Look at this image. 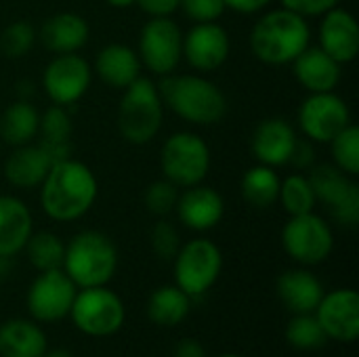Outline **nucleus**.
I'll return each instance as SVG.
<instances>
[{"mask_svg":"<svg viewBox=\"0 0 359 357\" xmlns=\"http://www.w3.org/2000/svg\"><path fill=\"white\" fill-rule=\"evenodd\" d=\"M252 55L265 65H288L309 44V21L284 6L261 15L248 36Z\"/></svg>","mask_w":359,"mask_h":357,"instance_id":"3","label":"nucleus"},{"mask_svg":"<svg viewBox=\"0 0 359 357\" xmlns=\"http://www.w3.org/2000/svg\"><path fill=\"white\" fill-rule=\"evenodd\" d=\"M286 343L297 351H318L328 343V337L316 314H294L284 330Z\"/></svg>","mask_w":359,"mask_h":357,"instance_id":"32","label":"nucleus"},{"mask_svg":"<svg viewBox=\"0 0 359 357\" xmlns=\"http://www.w3.org/2000/svg\"><path fill=\"white\" fill-rule=\"evenodd\" d=\"M78 286L63 269L38 271L27 288L25 305L34 322L53 324L69 318Z\"/></svg>","mask_w":359,"mask_h":357,"instance_id":"12","label":"nucleus"},{"mask_svg":"<svg viewBox=\"0 0 359 357\" xmlns=\"http://www.w3.org/2000/svg\"><path fill=\"white\" fill-rule=\"evenodd\" d=\"M231 53V40L217 21L194 23L183 34V59L200 74L217 72L225 65Z\"/></svg>","mask_w":359,"mask_h":357,"instance_id":"15","label":"nucleus"},{"mask_svg":"<svg viewBox=\"0 0 359 357\" xmlns=\"http://www.w3.org/2000/svg\"><path fill=\"white\" fill-rule=\"evenodd\" d=\"M38 128L40 114L27 99L13 101L0 116V139L11 147L32 143L38 137Z\"/></svg>","mask_w":359,"mask_h":357,"instance_id":"28","label":"nucleus"},{"mask_svg":"<svg viewBox=\"0 0 359 357\" xmlns=\"http://www.w3.org/2000/svg\"><path fill=\"white\" fill-rule=\"evenodd\" d=\"M156 86L162 103L189 124L212 126L227 114L225 93L200 74H168Z\"/></svg>","mask_w":359,"mask_h":357,"instance_id":"2","label":"nucleus"},{"mask_svg":"<svg viewBox=\"0 0 359 357\" xmlns=\"http://www.w3.org/2000/svg\"><path fill=\"white\" fill-rule=\"evenodd\" d=\"M42 357H74V353L63 347H57V349H46Z\"/></svg>","mask_w":359,"mask_h":357,"instance_id":"43","label":"nucleus"},{"mask_svg":"<svg viewBox=\"0 0 359 357\" xmlns=\"http://www.w3.org/2000/svg\"><path fill=\"white\" fill-rule=\"evenodd\" d=\"M61 269L78 288L107 286L118 269V248L103 231L84 229L65 244Z\"/></svg>","mask_w":359,"mask_h":357,"instance_id":"4","label":"nucleus"},{"mask_svg":"<svg viewBox=\"0 0 359 357\" xmlns=\"http://www.w3.org/2000/svg\"><path fill=\"white\" fill-rule=\"evenodd\" d=\"M307 177L313 185L316 202L322 204L339 225L358 227L359 185L355 177H349L334 164H318Z\"/></svg>","mask_w":359,"mask_h":357,"instance_id":"10","label":"nucleus"},{"mask_svg":"<svg viewBox=\"0 0 359 357\" xmlns=\"http://www.w3.org/2000/svg\"><path fill=\"white\" fill-rule=\"evenodd\" d=\"M69 318L82 335L107 339L122 330L126 322V307L120 295L107 286L78 288Z\"/></svg>","mask_w":359,"mask_h":357,"instance_id":"6","label":"nucleus"},{"mask_svg":"<svg viewBox=\"0 0 359 357\" xmlns=\"http://www.w3.org/2000/svg\"><path fill=\"white\" fill-rule=\"evenodd\" d=\"M276 292L282 305L294 316V314H313L326 290L313 271H309L307 267H297V269H286L278 278Z\"/></svg>","mask_w":359,"mask_h":357,"instance_id":"21","label":"nucleus"},{"mask_svg":"<svg viewBox=\"0 0 359 357\" xmlns=\"http://www.w3.org/2000/svg\"><path fill=\"white\" fill-rule=\"evenodd\" d=\"M46 349L48 339L38 322L13 318L0 324V357H42Z\"/></svg>","mask_w":359,"mask_h":357,"instance_id":"26","label":"nucleus"},{"mask_svg":"<svg viewBox=\"0 0 359 357\" xmlns=\"http://www.w3.org/2000/svg\"><path fill=\"white\" fill-rule=\"evenodd\" d=\"M160 168L164 179L177 187L204 183L210 170V147L196 133H172L160 149Z\"/></svg>","mask_w":359,"mask_h":357,"instance_id":"7","label":"nucleus"},{"mask_svg":"<svg viewBox=\"0 0 359 357\" xmlns=\"http://www.w3.org/2000/svg\"><path fill=\"white\" fill-rule=\"evenodd\" d=\"M36 29L29 21H13L0 32V53L8 59L25 57L36 44Z\"/></svg>","mask_w":359,"mask_h":357,"instance_id":"34","label":"nucleus"},{"mask_svg":"<svg viewBox=\"0 0 359 357\" xmlns=\"http://www.w3.org/2000/svg\"><path fill=\"white\" fill-rule=\"evenodd\" d=\"M23 250L36 271H50L63 267L65 242L53 231H32Z\"/></svg>","mask_w":359,"mask_h":357,"instance_id":"30","label":"nucleus"},{"mask_svg":"<svg viewBox=\"0 0 359 357\" xmlns=\"http://www.w3.org/2000/svg\"><path fill=\"white\" fill-rule=\"evenodd\" d=\"M282 248L301 267L320 265L334 250L332 227L316 213L290 217L282 227Z\"/></svg>","mask_w":359,"mask_h":357,"instance_id":"9","label":"nucleus"},{"mask_svg":"<svg viewBox=\"0 0 359 357\" xmlns=\"http://www.w3.org/2000/svg\"><path fill=\"white\" fill-rule=\"evenodd\" d=\"M278 202L288 213V217L313 213L318 202H316V194H313V185L309 177L303 173H292L286 179H282Z\"/></svg>","mask_w":359,"mask_h":357,"instance_id":"31","label":"nucleus"},{"mask_svg":"<svg viewBox=\"0 0 359 357\" xmlns=\"http://www.w3.org/2000/svg\"><path fill=\"white\" fill-rule=\"evenodd\" d=\"M179 200V187L170 183L168 179H158L151 181L143 194V204L145 208L156 215V217H166L175 210Z\"/></svg>","mask_w":359,"mask_h":357,"instance_id":"35","label":"nucleus"},{"mask_svg":"<svg viewBox=\"0 0 359 357\" xmlns=\"http://www.w3.org/2000/svg\"><path fill=\"white\" fill-rule=\"evenodd\" d=\"M175 210H177L179 221L187 229L202 234V231L215 229L223 221L225 200L215 187L198 183V185L185 187V191L179 194Z\"/></svg>","mask_w":359,"mask_h":357,"instance_id":"18","label":"nucleus"},{"mask_svg":"<svg viewBox=\"0 0 359 357\" xmlns=\"http://www.w3.org/2000/svg\"><path fill=\"white\" fill-rule=\"evenodd\" d=\"M137 55L154 76L175 74L183 59V32L172 17H149L139 32Z\"/></svg>","mask_w":359,"mask_h":357,"instance_id":"11","label":"nucleus"},{"mask_svg":"<svg viewBox=\"0 0 359 357\" xmlns=\"http://www.w3.org/2000/svg\"><path fill=\"white\" fill-rule=\"evenodd\" d=\"M351 124V109L343 97L332 93H309L299 107V126L311 143H330Z\"/></svg>","mask_w":359,"mask_h":357,"instance_id":"13","label":"nucleus"},{"mask_svg":"<svg viewBox=\"0 0 359 357\" xmlns=\"http://www.w3.org/2000/svg\"><path fill=\"white\" fill-rule=\"evenodd\" d=\"M332 164L349 177L359 175V128L351 122L330 141Z\"/></svg>","mask_w":359,"mask_h":357,"instance_id":"33","label":"nucleus"},{"mask_svg":"<svg viewBox=\"0 0 359 357\" xmlns=\"http://www.w3.org/2000/svg\"><path fill=\"white\" fill-rule=\"evenodd\" d=\"M280 175L276 168L265 164L250 166L240 179V194L244 202L257 210H267L278 202L280 196Z\"/></svg>","mask_w":359,"mask_h":357,"instance_id":"29","label":"nucleus"},{"mask_svg":"<svg viewBox=\"0 0 359 357\" xmlns=\"http://www.w3.org/2000/svg\"><path fill=\"white\" fill-rule=\"evenodd\" d=\"M149 244H151V250L158 259L162 261H172L175 255L179 252L181 248V238H179V231L177 227L166 221V219H160L156 221V225L151 227V234H149Z\"/></svg>","mask_w":359,"mask_h":357,"instance_id":"36","label":"nucleus"},{"mask_svg":"<svg viewBox=\"0 0 359 357\" xmlns=\"http://www.w3.org/2000/svg\"><path fill=\"white\" fill-rule=\"evenodd\" d=\"M292 74L307 93H332L341 82L343 65L320 46L309 44L292 61Z\"/></svg>","mask_w":359,"mask_h":357,"instance_id":"20","label":"nucleus"},{"mask_svg":"<svg viewBox=\"0 0 359 357\" xmlns=\"http://www.w3.org/2000/svg\"><path fill=\"white\" fill-rule=\"evenodd\" d=\"M328 341L355 343L359 339V295L353 288H337L324 292L313 311Z\"/></svg>","mask_w":359,"mask_h":357,"instance_id":"16","label":"nucleus"},{"mask_svg":"<svg viewBox=\"0 0 359 357\" xmlns=\"http://www.w3.org/2000/svg\"><path fill=\"white\" fill-rule=\"evenodd\" d=\"M297 130L284 118H265L250 137V151L257 164L271 168L286 166L297 145Z\"/></svg>","mask_w":359,"mask_h":357,"instance_id":"19","label":"nucleus"},{"mask_svg":"<svg viewBox=\"0 0 359 357\" xmlns=\"http://www.w3.org/2000/svg\"><path fill=\"white\" fill-rule=\"evenodd\" d=\"M172 261L175 284L191 299L206 295L223 271V252L208 238H194L181 244Z\"/></svg>","mask_w":359,"mask_h":357,"instance_id":"8","label":"nucleus"},{"mask_svg":"<svg viewBox=\"0 0 359 357\" xmlns=\"http://www.w3.org/2000/svg\"><path fill=\"white\" fill-rule=\"evenodd\" d=\"M215 357H244V356H240V353H221V356H215Z\"/></svg>","mask_w":359,"mask_h":357,"instance_id":"46","label":"nucleus"},{"mask_svg":"<svg viewBox=\"0 0 359 357\" xmlns=\"http://www.w3.org/2000/svg\"><path fill=\"white\" fill-rule=\"evenodd\" d=\"M90 36L88 21L78 13H55L40 25V42L53 55L78 53Z\"/></svg>","mask_w":359,"mask_h":357,"instance_id":"23","label":"nucleus"},{"mask_svg":"<svg viewBox=\"0 0 359 357\" xmlns=\"http://www.w3.org/2000/svg\"><path fill=\"white\" fill-rule=\"evenodd\" d=\"M55 162L46 154V149L40 143H25L19 147H13L8 158L4 160V179L17 187V189H34L40 187L44 177L48 175L50 166Z\"/></svg>","mask_w":359,"mask_h":357,"instance_id":"22","label":"nucleus"},{"mask_svg":"<svg viewBox=\"0 0 359 357\" xmlns=\"http://www.w3.org/2000/svg\"><path fill=\"white\" fill-rule=\"evenodd\" d=\"M135 4L149 17H170L179 11V0H135Z\"/></svg>","mask_w":359,"mask_h":357,"instance_id":"40","label":"nucleus"},{"mask_svg":"<svg viewBox=\"0 0 359 357\" xmlns=\"http://www.w3.org/2000/svg\"><path fill=\"white\" fill-rule=\"evenodd\" d=\"M34 231V217L27 204L17 198L0 196V257L13 259L19 255Z\"/></svg>","mask_w":359,"mask_h":357,"instance_id":"24","label":"nucleus"},{"mask_svg":"<svg viewBox=\"0 0 359 357\" xmlns=\"http://www.w3.org/2000/svg\"><path fill=\"white\" fill-rule=\"evenodd\" d=\"M99 183L95 173L80 160L55 162L40 185V206L57 223L82 219L97 202Z\"/></svg>","mask_w":359,"mask_h":357,"instance_id":"1","label":"nucleus"},{"mask_svg":"<svg viewBox=\"0 0 359 357\" xmlns=\"http://www.w3.org/2000/svg\"><path fill=\"white\" fill-rule=\"evenodd\" d=\"M341 0H280V4L305 19L309 17H322L330 8L339 6Z\"/></svg>","mask_w":359,"mask_h":357,"instance_id":"38","label":"nucleus"},{"mask_svg":"<svg viewBox=\"0 0 359 357\" xmlns=\"http://www.w3.org/2000/svg\"><path fill=\"white\" fill-rule=\"evenodd\" d=\"M6 269H8V259H4V257H0V278L6 274Z\"/></svg>","mask_w":359,"mask_h":357,"instance_id":"45","label":"nucleus"},{"mask_svg":"<svg viewBox=\"0 0 359 357\" xmlns=\"http://www.w3.org/2000/svg\"><path fill=\"white\" fill-rule=\"evenodd\" d=\"M320 48L341 65L355 61L359 55V25L351 11L334 6L322 15L318 27Z\"/></svg>","mask_w":359,"mask_h":357,"instance_id":"17","label":"nucleus"},{"mask_svg":"<svg viewBox=\"0 0 359 357\" xmlns=\"http://www.w3.org/2000/svg\"><path fill=\"white\" fill-rule=\"evenodd\" d=\"M164 124V103L151 78L139 76L122 90L118 105V133L130 145L151 143Z\"/></svg>","mask_w":359,"mask_h":357,"instance_id":"5","label":"nucleus"},{"mask_svg":"<svg viewBox=\"0 0 359 357\" xmlns=\"http://www.w3.org/2000/svg\"><path fill=\"white\" fill-rule=\"evenodd\" d=\"M90 63L78 53L55 55L42 72V88L50 103L69 107L78 103L90 88Z\"/></svg>","mask_w":359,"mask_h":357,"instance_id":"14","label":"nucleus"},{"mask_svg":"<svg viewBox=\"0 0 359 357\" xmlns=\"http://www.w3.org/2000/svg\"><path fill=\"white\" fill-rule=\"evenodd\" d=\"M93 69L109 88L124 90L141 76V59L135 48L120 42H111L97 53Z\"/></svg>","mask_w":359,"mask_h":357,"instance_id":"25","label":"nucleus"},{"mask_svg":"<svg viewBox=\"0 0 359 357\" xmlns=\"http://www.w3.org/2000/svg\"><path fill=\"white\" fill-rule=\"evenodd\" d=\"M191 297L185 295L177 284L156 288L147 299V318L156 326L172 328L187 320L191 311Z\"/></svg>","mask_w":359,"mask_h":357,"instance_id":"27","label":"nucleus"},{"mask_svg":"<svg viewBox=\"0 0 359 357\" xmlns=\"http://www.w3.org/2000/svg\"><path fill=\"white\" fill-rule=\"evenodd\" d=\"M273 0H225V6L236 11V13H242V15H255V13H261L263 8H267Z\"/></svg>","mask_w":359,"mask_h":357,"instance_id":"41","label":"nucleus"},{"mask_svg":"<svg viewBox=\"0 0 359 357\" xmlns=\"http://www.w3.org/2000/svg\"><path fill=\"white\" fill-rule=\"evenodd\" d=\"M179 8L194 23L219 21L225 13V0H179Z\"/></svg>","mask_w":359,"mask_h":357,"instance_id":"37","label":"nucleus"},{"mask_svg":"<svg viewBox=\"0 0 359 357\" xmlns=\"http://www.w3.org/2000/svg\"><path fill=\"white\" fill-rule=\"evenodd\" d=\"M172 357H208V356H206L204 345H202L198 339H181V341L175 345Z\"/></svg>","mask_w":359,"mask_h":357,"instance_id":"42","label":"nucleus"},{"mask_svg":"<svg viewBox=\"0 0 359 357\" xmlns=\"http://www.w3.org/2000/svg\"><path fill=\"white\" fill-rule=\"evenodd\" d=\"M109 6H114V8H128V6H133L135 4V0H105Z\"/></svg>","mask_w":359,"mask_h":357,"instance_id":"44","label":"nucleus"},{"mask_svg":"<svg viewBox=\"0 0 359 357\" xmlns=\"http://www.w3.org/2000/svg\"><path fill=\"white\" fill-rule=\"evenodd\" d=\"M313 162H316V149H313L311 141L309 139H297V145L292 149L288 164H292L299 170H305V168L313 166Z\"/></svg>","mask_w":359,"mask_h":357,"instance_id":"39","label":"nucleus"}]
</instances>
